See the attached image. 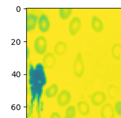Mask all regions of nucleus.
I'll use <instances>...</instances> for the list:
<instances>
[{"label":"nucleus","mask_w":121,"mask_h":118,"mask_svg":"<svg viewBox=\"0 0 121 118\" xmlns=\"http://www.w3.org/2000/svg\"><path fill=\"white\" fill-rule=\"evenodd\" d=\"M38 29L41 32L46 33L50 28V20L49 17L45 14H42L38 17Z\"/></svg>","instance_id":"423d86ee"},{"label":"nucleus","mask_w":121,"mask_h":118,"mask_svg":"<svg viewBox=\"0 0 121 118\" xmlns=\"http://www.w3.org/2000/svg\"><path fill=\"white\" fill-rule=\"evenodd\" d=\"M71 99L70 92L66 89L62 90L57 97V103L60 107H65L69 103Z\"/></svg>","instance_id":"7ed1b4c3"},{"label":"nucleus","mask_w":121,"mask_h":118,"mask_svg":"<svg viewBox=\"0 0 121 118\" xmlns=\"http://www.w3.org/2000/svg\"><path fill=\"white\" fill-rule=\"evenodd\" d=\"M30 51L29 48H28V47H26V59L27 60H28L29 57H30Z\"/></svg>","instance_id":"aec40b11"},{"label":"nucleus","mask_w":121,"mask_h":118,"mask_svg":"<svg viewBox=\"0 0 121 118\" xmlns=\"http://www.w3.org/2000/svg\"><path fill=\"white\" fill-rule=\"evenodd\" d=\"M76 108L73 105L69 106L65 110V118H75L76 115Z\"/></svg>","instance_id":"dca6fc26"},{"label":"nucleus","mask_w":121,"mask_h":118,"mask_svg":"<svg viewBox=\"0 0 121 118\" xmlns=\"http://www.w3.org/2000/svg\"><path fill=\"white\" fill-rule=\"evenodd\" d=\"M114 110L119 116H121V101H119L115 103Z\"/></svg>","instance_id":"a211bd4d"},{"label":"nucleus","mask_w":121,"mask_h":118,"mask_svg":"<svg viewBox=\"0 0 121 118\" xmlns=\"http://www.w3.org/2000/svg\"><path fill=\"white\" fill-rule=\"evenodd\" d=\"M91 26L95 32H100L104 28V22L99 17L97 16H93L91 20Z\"/></svg>","instance_id":"1a4fd4ad"},{"label":"nucleus","mask_w":121,"mask_h":118,"mask_svg":"<svg viewBox=\"0 0 121 118\" xmlns=\"http://www.w3.org/2000/svg\"><path fill=\"white\" fill-rule=\"evenodd\" d=\"M82 21L78 16H74L70 20L69 25V32L71 36H75L81 28Z\"/></svg>","instance_id":"20e7f679"},{"label":"nucleus","mask_w":121,"mask_h":118,"mask_svg":"<svg viewBox=\"0 0 121 118\" xmlns=\"http://www.w3.org/2000/svg\"><path fill=\"white\" fill-rule=\"evenodd\" d=\"M74 73L75 77L79 79L83 76L85 73V65L83 64V57L80 52L77 53L73 65Z\"/></svg>","instance_id":"f257e3e1"},{"label":"nucleus","mask_w":121,"mask_h":118,"mask_svg":"<svg viewBox=\"0 0 121 118\" xmlns=\"http://www.w3.org/2000/svg\"><path fill=\"white\" fill-rule=\"evenodd\" d=\"M65 118V117H64V118Z\"/></svg>","instance_id":"412c9836"},{"label":"nucleus","mask_w":121,"mask_h":118,"mask_svg":"<svg viewBox=\"0 0 121 118\" xmlns=\"http://www.w3.org/2000/svg\"><path fill=\"white\" fill-rule=\"evenodd\" d=\"M38 17L34 14H29L26 16V31L27 32L33 31L36 27L38 23Z\"/></svg>","instance_id":"9d476101"},{"label":"nucleus","mask_w":121,"mask_h":118,"mask_svg":"<svg viewBox=\"0 0 121 118\" xmlns=\"http://www.w3.org/2000/svg\"><path fill=\"white\" fill-rule=\"evenodd\" d=\"M108 94L110 98L113 99L117 94V87L114 85H110L108 88Z\"/></svg>","instance_id":"f3484780"},{"label":"nucleus","mask_w":121,"mask_h":118,"mask_svg":"<svg viewBox=\"0 0 121 118\" xmlns=\"http://www.w3.org/2000/svg\"><path fill=\"white\" fill-rule=\"evenodd\" d=\"M73 9L71 8H60L59 9V16L62 20H67L71 16Z\"/></svg>","instance_id":"2eb2a0df"},{"label":"nucleus","mask_w":121,"mask_h":118,"mask_svg":"<svg viewBox=\"0 0 121 118\" xmlns=\"http://www.w3.org/2000/svg\"><path fill=\"white\" fill-rule=\"evenodd\" d=\"M102 118H114V109L110 103H106L102 107L101 110Z\"/></svg>","instance_id":"6e6552de"},{"label":"nucleus","mask_w":121,"mask_h":118,"mask_svg":"<svg viewBox=\"0 0 121 118\" xmlns=\"http://www.w3.org/2000/svg\"><path fill=\"white\" fill-rule=\"evenodd\" d=\"M58 86L56 83H53L45 89L44 94L48 98H54L58 94Z\"/></svg>","instance_id":"f8f14e48"},{"label":"nucleus","mask_w":121,"mask_h":118,"mask_svg":"<svg viewBox=\"0 0 121 118\" xmlns=\"http://www.w3.org/2000/svg\"><path fill=\"white\" fill-rule=\"evenodd\" d=\"M34 51L37 54L42 55L47 49V41L43 35H39L35 38L34 43Z\"/></svg>","instance_id":"f03ea898"},{"label":"nucleus","mask_w":121,"mask_h":118,"mask_svg":"<svg viewBox=\"0 0 121 118\" xmlns=\"http://www.w3.org/2000/svg\"><path fill=\"white\" fill-rule=\"evenodd\" d=\"M67 45L64 41H59L54 45V51L55 54L58 56H62L66 52Z\"/></svg>","instance_id":"9b49d317"},{"label":"nucleus","mask_w":121,"mask_h":118,"mask_svg":"<svg viewBox=\"0 0 121 118\" xmlns=\"http://www.w3.org/2000/svg\"><path fill=\"white\" fill-rule=\"evenodd\" d=\"M111 55L115 60H119L121 59V44L115 43L111 47Z\"/></svg>","instance_id":"4468645a"},{"label":"nucleus","mask_w":121,"mask_h":118,"mask_svg":"<svg viewBox=\"0 0 121 118\" xmlns=\"http://www.w3.org/2000/svg\"><path fill=\"white\" fill-rule=\"evenodd\" d=\"M77 110L82 116H87L90 112V106L85 101H80L77 103Z\"/></svg>","instance_id":"ddd939ff"},{"label":"nucleus","mask_w":121,"mask_h":118,"mask_svg":"<svg viewBox=\"0 0 121 118\" xmlns=\"http://www.w3.org/2000/svg\"><path fill=\"white\" fill-rule=\"evenodd\" d=\"M50 118H61L60 114L58 112H53L51 114Z\"/></svg>","instance_id":"6ab92c4d"},{"label":"nucleus","mask_w":121,"mask_h":118,"mask_svg":"<svg viewBox=\"0 0 121 118\" xmlns=\"http://www.w3.org/2000/svg\"><path fill=\"white\" fill-rule=\"evenodd\" d=\"M42 64L46 69L51 70L54 68L56 64V57L53 53H46L42 57Z\"/></svg>","instance_id":"0eeeda50"},{"label":"nucleus","mask_w":121,"mask_h":118,"mask_svg":"<svg viewBox=\"0 0 121 118\" xmlns=\"http://www.w3.org/2000/svg\"><path fill=\"white\" fill-rule=\"evenodd\" d=\"M106 95L102 91H96L91 95L90 100L92 104L95 106H99L105 102Z\"/></svg>","instance_id":"39448f33"}]
</instances>
